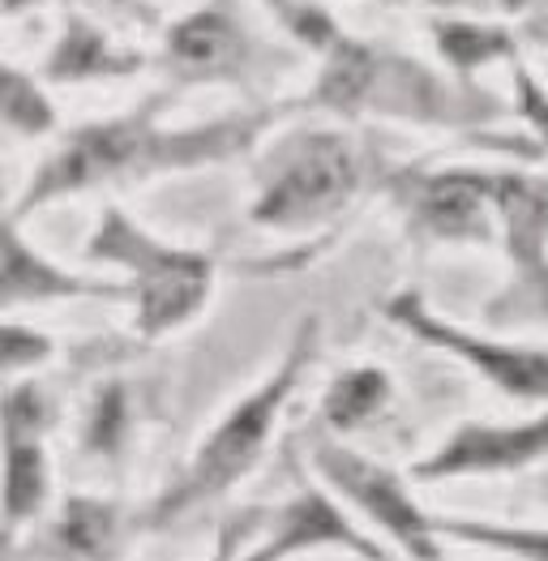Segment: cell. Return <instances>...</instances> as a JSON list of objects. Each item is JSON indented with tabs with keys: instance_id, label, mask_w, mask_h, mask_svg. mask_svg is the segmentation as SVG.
<instances>
[{
	"instance_id": "6da1fadb",
	"label": "cell",
	"mask_w": 548,
	"mask_h": 561,
	"mask_svg": "<svg viewBox=\"0 0 548 561\" xmlns=\"http://www.w3.org/2000/svg\"><path fill=\"white\" fill-rule=\"evenodd\" d=\"M356 188V159L334 134H309L278 150V172L262 193L253 219L262 224H305L347 202Z\"/></svg>"
},
{
	"instance_id": "7a4b0ae2",
	"label": "cell",
	"mask_w": 548,
	"mask_h": 561,
	"mask_svg": "<svg viewBox=\"0 0 548 561\" xmlns=\"http://www.w3.org/2000/svg\"><path fill=\"white\" fill-rule=\"evenodd\" d=\"M305 352H309V334L296 343L292 360L278 369V377L266 381L253 399H244L228 421L219 424V433L202 446V455H197V463H193V471H189L184 489L176 493V497L163 502V511H172V506L181 511V506L197 502V497H210V493L228 489L236 476L249 471V463H253V459L262 455V446H266V433H271V421L278 416V403H283L287 390L296 386V374H300V365H305Z\"/></svg>"
},
{
	"instance_id": "3957f363",
	"label": "cell",
	"mask_w": 548,
	"mask_h": 561,
	"mask_svg": "<svg viewBox=\"0 0 548 561\" xmlns=\"http://www.w3.org/2000/svg\"><path fill=\"white\" fill-rule=\"evenodd\" d=\"M112 232L94 240V253H107V257H129L141 279H137V300H141V334H159L163 327H176L184 322L206 287H210V262L202 257H189V253H172V249H159L150 240H141V232H129L121 219H112Z\"/></svg>"
},
{
	"instance_id": "277c9868",
	"label": "cell",
	"mask_w": 548,
	"mask_h": 561,
	"mask_svg": "<svg viewBox=\"0 0 548 561\" xmlns=\"http://www.w3.org/2000/svg\"><path fill=\"white\" fill-rule=\"evenodd\" d=\"M146 141H150V134H146L141 121H107V125L82 129L47 163L39 185H31V202H44V197L65 193V188L94 185L103 176H116L121 168H129V163L141 159Z\"/></svg>"
},
{
	"instance_id": "5b68a950",
	"label": "cell",
	"mask_w": 548,
	"mask_h": 561,
	"mask_svg": "<svg viewBox=\"0 0 548 561\" xmlns=\"http://www.w3.org/2000/svg\"><path fill=\"white\" fill-rule=\"evenodd\" d=\"M321 471L347 493V497H356L361 506H365L373 518H381L403 545H408L411 553H420V558H437V549H433V536H429V527H424V518L415 515V506L408 502V493H403V484H399V476H390L386 468H373L365 459H356V455H343V450H321Z\"/></svg>"
},
{
	"instance_id": "8992f818",
	"label": "cell",
	"mask_w": 548,
	"mask_h": 561,
	"mask_svg": "<svg viewBox=\"0 0 548 561\" xmlns=\"http://www.w3.org/2000/svg\"><path fill=\"white\" fill-rule=\"evenodd\" d=\"M403 327L420 330L424 339H433V343H442V347H455L458 356H467L471 365H480V374H489L498 386L505 390H514V394H527V399H536V394H548V356L545 352H510V347H484V343H476L471 334H463V330H450V327H437L424 309H420V300L415 296H403V300H395V309H390Z\"/></svg>"
},
{
	"instance_id": "52a82bcc",
	"label": "cell",
	"mask_w": 548,
	"mask_h": 561,
	"mask_svg": "<svg viewBox=\"0 0 548 561\" xmlns=\"http://www.w3.org/2000/svg\"><path fill=\"white\" fill-rule=\"evenodd\" d=\"M548 455V421L518 424V428H463L455 442L429 459L420 476H458V471H502L532 463Z\"/></svg>"
},
{
	"instance_id": "ba28073f",
	"label": "cell",
	"mask_w": 548,
	"mask_h": 561,
	"mask_svg": "<svg viewBox=\"0 0 548 561\" xmlns=\"http://www.w3.org/2000/svg\"><path fill=\"white\" fill-rule=\"evenodd\" d=\"M480 197L484 185L471 181V176H442V181H429L420 193V210H424V224L433 232L463 236L480 228Z\"/></svg>"
},
{
	"instance_id": "9c48e42d",
	"label": "cell",
	"mask_w": 548,
	"mask_h": 561,
	"mask_svg": "<svg viewBox=\"0 0 548 561\" xmlns=\"http://www.w3.org/2000/svg\"><path fill=\"white\" fill-rule=\"evenodd\" d=\"M318 540H347V545H356L365 558H373L377 549H368L365 540L356 536V531H347V523L334 515L321 497H300L292 511H287V527H283V536L274 540L271 549H262V558H274V553H287V549H296V545H318Z\"/></svg>"
},
{
	"instance_id": "30bf717a",
	"label": "cell",
	"mask_w": 548,
	"mask_h": 561,
	"mask_svg": "<svg viewBox=\"0 0 548 561\" xmlns=\"http://www.w3.org/2000/svg\"><path fill=\"white\" fill-rule=\"evenodd\" d=\"M47 493V468L44 450L35 446V437H9V480H4V511L9 527L35 515L44 506Z\"/></svg>"
},
{
	"instance_id": "8fae6325",
	"label": "cell",
	"mask_w": 548,
	"mask_h": 561,
	"mask_svg": "<svg viewBox=\"0 0 548 561\" xmlns=\"http://www.w3.org/2000/svg\"><path fill=\"white\" fill-rule=\"evenodd\" d=\"M386 394H390V381H386L381 369H352V374H343L330 386L326 416H330L334 428H356V424L373 421L381 412Z\"/></svg>"
},
{
	"instance_id": "7c38bea8",
	"label": "cell",
	"mask_w": 548,
	"mask_h": 561,
	"mask_svg": "<svg viewBox=\"0 0 548 561\" xmlns=\"http://www.w3.org/2000/svg\"><path fill=\"white\" fill-rule=\"evenodd\" d=\"M236 47H240L236 26L224 22L219 13H197L172 35V51L189 65H224L228 56H236Z\"/></svg>"
},
{
	"instance_id": "4fadbf2b",
	"label": "cell",
	"mask_w": 548,
	"mask_h": 561,
	"mask_svg": "<svg viewBox=\"0 0 548 561\" xmlns=\"http://www.w3.org/2000/svg\"><path fill=\"white\" fill-rule=\"evenodd\" d=\"M373 82V56L356 44H339L334 47V60L326 65V78L318 87L321 103H334V107H352Z\"/></svg>"
},
{
	"instance_id": "5bb4252c",
	"label": "cell",
	"mask_w": 548,
	"mask_h": 561,
	"mask_svg": "<svg viewBox=\"0 0 548 561\" xmlns=\"http://www.w3.org/2000/svg\"><path fill=\"white\" fill-rule=\"evenodd\" d=\"M4 249H9V271H4V300H9V305L22 300V296H35V300H39L47 291H82V283L60 279V275H52L47 266L31 262L26 249H22V240L13 232L4 240Z\"/></svg>"
},
{
	"instance_id": "9a60e30c",
	"label": "cell",
	"mask_w": 548,
	"mask_h": 561,
	"mask_svg": "<svg viewBox=\"0 0 548 561\" xmlns=\"http://www.w3.org/2000/svg\"><path fill=\"white\" fill-rule=\"evenodd\" d=\"M103 69H129V65H121L87 26H73L65 47L52 60V78H87V73H103Z\"/></svg>"
},
{
	"instance_id": "2e32d148",
	"label": "cell",
	"mask_w": 548,
	"mask_h": 561,
	"mask_svg": "<svg viewBox=\"0 0 548 561\" xmlns=\"http://www.w3.org/2000/svg\"><path fill=\"white\" fill-rule=\"evenodd\" d=\"M442 51L455 60L458 69H471V65H484L489 56L498 51H510V39L493 26H442L437 35Z\"/></svg>"
},
{
	"instance_id": "e0dca14e",
	"label": "cell",
	"mask_w": 548,
	"mask_h": 561,
	"mask_svg": "<svg viewBox=\"0 0 548 561\" xmlns=\"http://www.w3.org/2000/svg\"><path fill=\"white\" fill-rule=\"evenodd\" d=\"M107 523H112L107 506L73 502L65 523H60V540H65V549H73V553H99L103 540H107Z\"/></svg>"
},
{
	"instance_id": "ac0fdd59",
	"label": "cell",
	"mask_w": 548,
	"mask_h": 561,
	"mask_svg": "<svg viewBox=\"0 0 548 561\" xmlns=\"http://www.w3.org/2000/svg\"><path fill=\"white\" fill-rule=\"evenodd\" d=\"M4 121H9L13 129H26V134H39V129L52 125L47 103L31 91L18 73H9V91H4Z\"/></svg>"
},
{
	"instance_id": "d6986e66",
	"label": "cell",
	"mask_w": 548,
	"mask_h": 561,
	"mask_svg": "<svg viewBox=\"0 0 548 561\" xmlns=\"http://www.w3.org/2000/svg\"><path fill=\"white\" fill-rule=\"evenodd\" d=\"M121 421H125V408H121V390H107L94 408L91 421V446L94 450H112L116 446V433H121Z\"/></svg>"
},
{
	"instance_id": "ffe728a7",
	"label": "cell",
	"mask_w": 548,
	"mask_h": 561,
	"mask_svg": "<svg viewBox=\"0 0 548 561\" xmlns=\"http://www.w3.org/2000/svg\"><path fill=\"white\" fill-rule=\"evenodd\" d=\"M446 4H458V0H446Z\"/></svg>"
}]
</instances>
